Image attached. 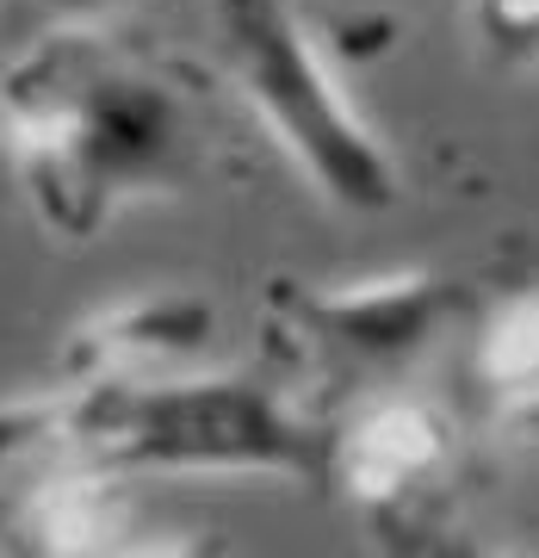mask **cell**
I'll return each instance as SVG.
<instances>
[{
	"mask_svg": "<svg viewBox=\"0 0 539 558\" xmlns=\"http://www.w3.org/2000/svg\"><path fill=\"white\" fill-rule=\"evenodd\" d=\"M218 336V311L199 292H137L94 311L62 341L57 385H100V379H156L168 366L199 360Z\"/></svg>",
	"mask_w": 539,
	"mask_h": 558,
	"instance_id": "5b68a950",
	"label": "cell"
},
{
	"mask_svg": "<svg viewBox=\"0 0 539 558\" xmlns=\"http://www.w3.org/2000/svg\"><path fill=\"white\" fill-rule=\"evenodd\" d=\"M478 385L502 428L539 435V286H520L478 323Z\"/></svg>",
	"mask_w": 539,
	"mask_h": 558,
	"instance_id": "52a82bcc",
	"label": "cell"
},
{
	"mask_svg": "<svg viewBox=\"0 0 539 558\" xmlns=\"http://www.w3.org/2000/svg\"><path fill=\"white\" fill-rule=\"evenodd\" d=\"M124 484L119 472H100V465H81V459H62L50 478H38L25 490L20 515H13V534L32 553H131V521H124Z\"/></svg>",
	"mask_w": 539,
	"mask_h": 558,
	"instance_id": "8992f818",
	"label": "cell"
},
{
	"mask_svg": "<svg viewBox=\"0 0 539 558\" xmlns=\"http://www.w3.org/2000/svg\"><path fill=\"white\" fill-rule=\"evenodd\" d=\"M38 7H44L57 25H106V20L124 7V0H38Z\"/></svg>",
	"mask_w": 539,
	"mask_h": 558,
	"instance_id": "9c48e42d",
	"label": "cell"
},
{
	"mask_svg": "<svg viewBox=\"0 0 539 558\" xmlns=\"http://www.w3.org/2000/svg\"><path fill=\"white\" fill-rule=\"evenodd\" d=\"M205 69L106 32L57 25L0 75V137L32 211L62 242L100 236L143 193H180L211 168Z\"/></svg>",
	"mask_w": 539,
	"mask_h": 558,
	"instance_id": "6da1fadb",
	"label": "cell"
},
{
	"mask_svg": "<svg viewBox=\"0 0 539 558\" xmlns=\"http://www.w3.org/2000/svg\"><path fill=\"white\" fill-rule=\"evenodd\" d=\"M478 292L465 279L440 274H391L354 279V286H304L273 279L267 292V329L273 354L292 385L310 391V403L379 391L384 379L409 373L453 323L471 317Z\"/></svg>",
	"mask_w": 539,
	"mask_h": 558,
	"instance_id": "3957f363",
	"label": "cell"
},
{
	"mask_svg": "<svg viewBox=\"0 0 539 558\" xmlns=\"http://www.w3.org/2000/svg\"><path fill=\"white\" fill-rule=\"evenodd\" d=\"M267 137L304 168L322 199L347 211H391L403 199V168L379 131L341 94L322 62L317 20L298 0H218V69Z\"/></svg>",
	"mask_w": 539,
	"mask_h": 558,
	"instance_id": "7a4b0ae2",
	"label": "cell"
},
{
	"mask_svg": "<svg viewBox=\"0 0 539 558\" xmlns=\"http://www.w3.org/2000/svg\"><path fill=\"white\" fill-rule=\"evenodd\" d=\"M478 32L502 57L539 62V0H478Z\"/></svg>",
	"mask_w": 539,
	"mask_h": 558,
	"instance_id": "ba28073f",
	"label": "cell"
},
{
	"mask_svg": "<svg viewBox=\"0 0 539 558\" xmlns=\"http://www.w3.org/2000/svg\"><path fill=\"white\" fill-rule=\"evenodd\" d=\"M329 478L359 509H372L384 527H397L403 515L416 527L460 484V428L440 416L434 403L379 398L366 403L347 428H335Z\"/></svg>",
	"mask_w": 539,
	"mask_h": 558,
	"instance_id": "277c9868",
	"label": "cell"
}]
</instances>
